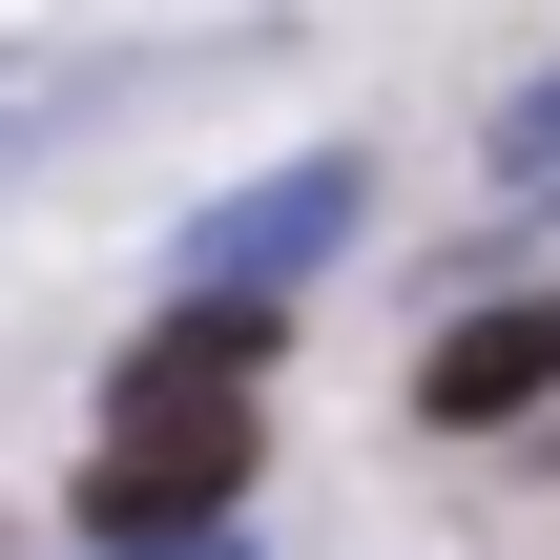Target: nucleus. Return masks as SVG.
<instances>
[{"mask_svg":"<svg viewBox=\"0 0 560 560\" xmlns=\"http://www.w3.org/2000/svg\"><path fill=\"white\" fill-rule=\"evenodd\" d=\"M229 499H249V395H229V374H145V353H125L104 457H83V540H187V520H229Z\"/></svg>","mask_w":560,"mask_h":560,"instance_id":"1","label":"nucleus"},{"mask_svg":"<svg viewBox=\"0 0 560 560\" xmlns=\"http://www.w3.org/2000/svg\"><path fill=\"white\" fill-rule=\"evenodd\" d=\"M353 208H374V166H353V145H312V166L229 187V208L187 229V291H291V270H332V249H353Z\"/></svg>","mask_w":560,"mask_h":560,"instance_id":"2","label":"nucleus"},{"mask_svg":"<svg viewBox=\"0 0 560 560\" xmlns=\"http://www.w3.org/2000/svg\"><path fill=\"white\" fill-rule=\"evenodd\" d=\"M560 395V291H499V312H457L436 353H416V416L436 436H499V416H540Z\"/></svg>","mask_w":560,"mask_h":560,"instance_id":"3","label":"nucleus"},{"mask_svg":"<svg viewBox=\"0 0 560 560\" xmlns=\"http://www.w3.org/2000/svg\"><path fill=\"white\" fill-rule=\"evenodd\" d=\"M478 166H499L520 208H560V62H540V83H520V104H499V125H478Z\"/></svg>","mask_w":560,"mask_h":560,"instance_id":"4","label":"nucleus"},{"mask_svg":"<svg viewBox=\"0 0 560 560\" xmlns=\"http://www.w3.org/2000/svg\"><path fill=\"white\" fill-rule=\"evenodd\" d=\"M104 560H229V540H208V520H187V540H104Z\"/></svg>","mask_w":560,"mask_h":560,"instance_id":"5","label":"nucleus"}]
</instances>
